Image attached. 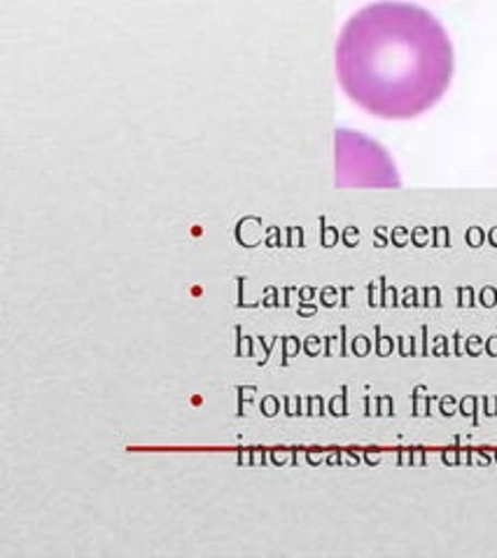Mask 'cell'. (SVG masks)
Masks as SVG:
<instances>
[{
  "label": "cell",
  "instance_id": "2",
  "mask_svg": "<svg viewBox=\"0 0 497 558\" xmlns=\"http://www.w3.org/2000/svg\"><path fill=\"white\" fill-rule=\"evenodd\" d=\"M337 185L339 187H397L400 175L378 143L355 131L337 134Z\"/></svg>",
  "mask_w": 497,
  "mask_h": 558
},
{
  "label": "cell",
  "instance_id": "1",
  "mask_svg": "<svg viewBox=\"0 0 497 558\" xmlns=\"http://www.w3.org/2000/svg\"><path fill=\"white\" fill-rule=\"evenodd\" d=\"M343 94L380 120H413L449 92L456 54L433 12L400 0L357 10L335 49Z\"/></svg>",
  "mask_w": 497,
  "mask_h": 558
}]
</instances>
